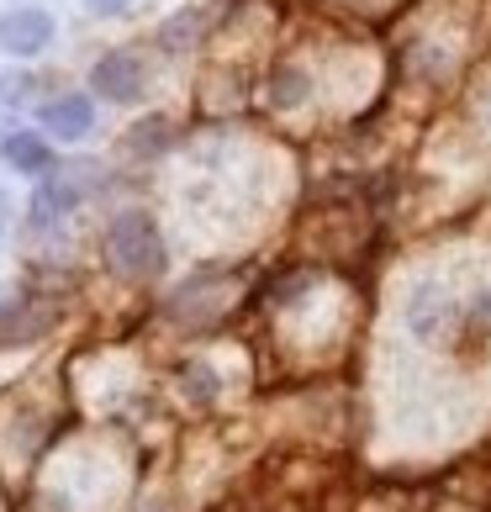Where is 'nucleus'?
I'll list each match as a JSON object with an SVG mask.
<instances>
[{
    "instance_id": "11",
    "label": "nucleus",
    "mask_w": 491,
    "mask_h": 512,
    "mask_svg": "<svg viewBox=\"0 0 491 512\" xmlns=\"http://www.w3.org/2000/svg\"><path fill=\"white\" fill-rule=\"evenodd\" d=\"M185 391L201 396V402H212V391H217V375L206 370V365H185Z\"/></svg>"
},
{
    "instance_id": "1",
    "label": "nucleus",
    "mask_w": 491,
    "mask_h": 512,
    "mask_svg": "<svg viewBox=\"0 0 491 512\" xmlns=\"http://www.w3.org/2000/svg\"><path fill=\"white\" fill-rule=\"evenodd\" d=\"M106 259L127 280H154L164 270V238L148 212H122L106 227Z\"/></svg>"
},
{
    "instance_id": "15",
    "label": "nucleus",
    "mask_w": 491,
    "mask_h": 512,
    "mask_svg": "<svg viewBox=\"0 0 491 512\" xmlns=\"http://www.w3.org/2000/svg\"><path fill=\"white\" fill-rule=\"evenodd\" d=\"M6 222H11V201H6V191H0V233H6Z\"/></svg>"
},
{
    "instance_id": "8",
    "label": "nucleus",
    "mask_w": 491,
    "mask_h": 512,
    "mask_svg": "<svg viewBox=\"0 0 491 512\" xmlns=\"http://www.w3.org/2000/svg\"><path fill=\"white\" fill-rule=\"evenodd\" d=\"M312 96V80H307V69H296V64H286V69H275V80H270V101L280 106V111H296L301 101Z\"/></svg>"
},
{
    "instance_id": "4",
    "label": "nucleus",
    "mask_w": 491,
    "mask_h": 512,
    "mask_svg": "<svg viewBox=\"0 0 491 512\" xmlns=\"http://www.w3.org/2000/svg\"><path fill=\"white\" fill-rule=\"evenodd\" d=\"M53 16L43 6H16L0 16V53H11V59H37V53L53 48Z\"/></svg>"
},
{
    "instance_id": "2",
    "label": "nucleus",
    "mask_w": 491,
    "mask_h": 512,
    "mask_svg": "<svg viewBox=\"0 0 491 512\" xmlns=\"http://www.w3.org/2000/svg\"><path fill=\"white\" fill-rule=\"evenodd\" d=\"M455 317H460V301L444 280H418L402 301V328L418 338V344H439V338L455 328Z\"/></svg>"
},
{
    "instance_id": "9",
    "label": "nucleus",
    "mask_w": 491,
    "mask_h": 512,
    "mask_svg": "<svg viewBox=\"0 0 491 512\" xmlns=\"http://www.w3.org/2000/svg\"><path fill=\"white\" fill-rule=\"evenodd\" d=\"M196 32H201V16H196V11H185V16H175V22L159 32V43H164L169 53H180V37H196Z\"/></svg>"
},
{
    "instance_id": "13",
    "label": "nucleus",
    "mask_w": 491,
    "mask_h": 512,
    "mask_svg": "<svg viewBox=\"0 0 491 512\" xmlns=\"http://www.w3.org/2000/svg\"><path fill=\"white\" fill-rule=\"evenodd\" d=\"M164 143H169V127L164 122H143L138 138H132V148H164Z\"/></svg>"
},
{
    "instance_id": "5",
    "label": "nucleus",
    "mask_w": 491,
    "mask_h": 512,
    "mask_svg": "<svg viewBox=\"0 0 491 512\" xmlns=\"http://www.w3.org/2000/svg\"><path fill=\"white\" fill-rule=\"evenodd\" d=\"M143 80H148L143 59H138V53H127V48H111V53H101V59L90 64V90H96L101 101H117V106L138 101Z\"/></svg>"
},
{
    "instance_id": "14",
    "label": "nucleus",
    "mask_w": 491,
    "mask_h": 512,
    "mask_svg": "<svg viewBox=\"0 0 491 512\" xmlns=\"http://www.w3.org/2000/svg\"><path fill=\"white\" fill-rule=\"evenodd\" d=\"M85 6L96 11V16H117V11H127V6H132V0H85Z\"/></svg>"
},
{
    "instance_id": "7",
    "label": "nucleus",
    "mask_w": 491,
    "mask_h": 512,
    "mask_svg": "<svg viewBox=\"0 0 491 512\" xmlns=\"http://www.w3.org/2000/svg\"><path fill=\"white\" fill-rule=\"evenodd\" d=\"M0 159H6L16 175H37V180H48L53 175V143L43 138V132H11L6 143H0Z\"/></svg>"
},
{
    "instance_id": "3",
    "label": "nucleus",
    "mask_w": 491,
    "mask_h": 512,
    "mask_svg": "<svg viewBox=\"0 0 491 512\" xmlns=\"http://www.w3.org/2000/svg\"><path fill=\"white\" fill-rule=\"evenodd\" d=\"M85 164L80 169H69V175H48V180H37V191H32V201H27V227L32 233H53L74 206L85 201Z\"/></svg>"
},
{
    "instance_id": "6",
    "label": "nucleus",
    "mask_w": 491,
    "mask_h": 512,
    "mask_svg": "<svg viewBox=\"0 0 491 512\" xmlns=\"http://www.w3.org/2000/svg\"><path fill=\"white\" fill-rule=\"evenodd\" d=\"M96 127V101L80 96V90H69V96H53L43 106V132L59 143H80L85 132Z\"/></svg>"
},
{
    "instance_id": "10",
    "label": "nucleus",
    "mask_w": 491,
    "mask_h": 512,
    "mask_svg": "<svg viewBox=\"0 0 491 512\" xmlns=\"http://www.w3.org/2000/svg\"><path fill=\"white\" fill-rule=\"evenodd\" d=\"M470 328L491 338V280H486V286H481L476 296H470Z\"/></svg>"
},
{
    "instance_id": "12",
    "label": "nucleus",
    "mask_w": 491,
    "mask_h": 512,
    "mask_svg": "<svg viewBox=\"0 0 491 512\" xmlns=\"http://www.w3.org/2000/svg\"><path fill=\"white\" fill-rule=\"evenodd\" d=\"M32 96V80L27 74H11V80H0V106H22Z\"/></svg>"
}]
</instances>
